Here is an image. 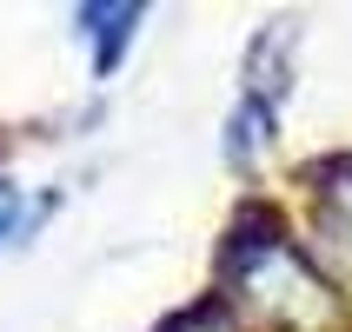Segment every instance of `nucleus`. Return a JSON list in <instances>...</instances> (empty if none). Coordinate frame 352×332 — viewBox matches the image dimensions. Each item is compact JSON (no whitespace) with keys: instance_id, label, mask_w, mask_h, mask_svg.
Returning <instances> with one entry per match:
<instances>
[{"instance_id":"obj_1","label":"nucleus","mask_w":352,"mask_h":332,"mask_svg":"<svg viewBox=\"0 0 352 332\" xmlns=\"http://www.w3.org/2000/svg\"><path fill=\"white\" fill-rule=\"evenodd\" d=\"M87 20H100L94 27L100 34V74H113V60H120V47H126V34H133L140 7H87Z\"/></svg>"},{"instance_id":"obj_2","label":"nucleus","mask_w":352,"mask_h":332,"mask_svg":"<svg viewBox=\"0 0 352 332\" xmlns=\"http://www.w3.org/2000/svg\"><path fill=\"white\" fill-rule=\"evenodd\" d=\"M14 219H20V186H14V179H0V239L14 233Z\"/></svg>"}]
</instances>
